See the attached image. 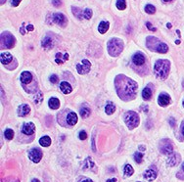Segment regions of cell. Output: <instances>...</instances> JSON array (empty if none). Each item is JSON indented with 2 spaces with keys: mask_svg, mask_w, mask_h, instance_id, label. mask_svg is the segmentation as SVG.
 <instances>
[{
  "mask_svg": "<svg viewBox=\"0 0 184 182\" xmlns=\"http://www.w3.org/2000/svg\"><path fill=\"white\" fill-rule=\"evenodd\" d=\"M137 83L134 80H131L125 76L120 74L116 78V89L117 93L122 100H130L133 99L136 95L137 90Z\"/></svg>",
  "mask_w": 184,
  "mask_h": 182,
  "instance_id": "6da1fadb",
  "label": "cell"
},
{
  "mask_svg": "<svg viewBox=\"0 0 184 182\" xmlns=\"http://www.w3.org/2000/svg\"><path fill=\"white\" fill-rule=\"evenodd\" d=\"M171 71V62L168 60H158L155 63L154 72L160 79H166Z\"/></svg>",
  "mask_w": 184,
  "mask_h": 182,
  "instance_id": "7a4b0ae2",
  "label": "cell"
},
{
  "mask_svg": "<svg viewBox=\"0 0 184 182\" xmlns=\"http://www.w3.org/2000/svg\"><path fill=\"white\" fill-rule=\"evenodd\" d=\"M124 49V41L120 38H113L108 42V52L113 57L120 55Z\"/></svg>",
  "mask_w": 184,
  "mask_h": 182,
  "instance_id": "3957f363",
  "label": "cell"
},
{
  "mask_svg": "<svg viewBox=\"0 0 184 182\" xmlns=\"http://www.w3.org/2000/svg\"><path fill=\"white\" fill-rule=\"evenodd\" d=\"M124 121L129 129H133L139 124V116L135 112L129 111L124 116Z\"/></svg>",
  "mask_w": 184,
  "mask_h": 182,
  "instance_id": "277c9868",
  "label": "cell"
},
{
  "mask_svg": "<svg viewBox=\"0 0 184 182\" xmlns=\"http://www.w3.org/2000/svg\"><path fill=\"white\" fill-rule=\"evenodd\" d=\"M15 45V38L10 32L5 31L1 34V48L10 49Z\"/></svg>",
  "mask_w": 184,
  "mask_h": 182,
  "instance_id": "5b68a950",
  "label": "cell"
},
{
  "mask_svg": "<svg viewBox=\"0 0 184 182\" xmlns=\"http://www.w3.org/2000/svg\"><path fill=\"white\" fill-rule=\"evenodd\" d=\"M160 151L166 155H171L173 151L172 143L168 139H163L160 142Z\"/></svg>",
  "mask_w": 184,
  "mask_h": 182,
  "instance_id": "8992f818",
  "label": "cell"
},
{
  "mask_svg": "<svg viewBox=\"0 0 184 182\" xmlns=\"http://www.w3.org/2000/svg\"><path fill=\"white\" fill-rule=\"evenodd\" d=\"M52 21H53V23H55V24H57L58 26L62 27H65L68 24L67 18H66L63 14H61V13L53 14V15H52Z\"/></svg>",
  "mask_w": 184,
  "mask_h": 182,
  "instance_id": "52a82bcc",
  "label": "cell"
},
{
  "mask_svg": "<svg viewBox=\"0 0 184 182\" xmlns=\"http://www.w3.org/2000/svg\"><path fill=\"white\" fill-rule=\"evenodd\" d=\"M90 68H91V64L88 60H82L81 64L77 65V70L79 74L87 73L90 71Z\"/></svg>",
  "mask_w": 184,
  "mask_h": 182,
  "instance_id": "ba28073f",
  "label": "cell"
},
{
  "mask_svg": "<svg viewBox=\"0 0 184 182\" xmlns=\"http://www.w3.org/2000/svg\"><path fill=\"white\" fill-rule=\"evenodd\" d=\"M30 160L34 162H39L41 158H42V152L39 150V149H32V150L30 151L29 154Z\"/></svg>",
  "mask_w": 184,
  "mask_h": 182,
  "instance_id": "9c48e42d",
  "label": "cell"
},
{
  "mask_svg": "<svg viewBox=\"0 0 184 182\" xmlns=\"http://www.w3.org/2000/svg\"><path fill=\"white\" fill-rule=\"evenodd\" d=\"M132 62L136 66H142L146 62V58L142 53H136L132 57Z\"/></svg>",
  "mask_w": 184,
  "mask_h": 182,
  "instance_id": "30bf717a",
  "label": "cell"
},
{
  "mask_svg": "<svg viewBox=\"0 0 184 182\" xmlns=\"http://www.w3.org/2000/svg\"><path fill=\"white\" fill-rule=\"evenodd\" d=\"M158 103L162 107L168 106L169 103H171V97H169L168 94H166V93H162V94H160V96L158 98Z\"/></svg>",
  "mask_w": 184,
  "mask_h": 182,
  "instance_id": "8fae6325",
  "label": "cell"
},
{
  "mask_svg": "<svg viewBox=\"0 0 184 182\" xmlns=\"http://www.w3.org/2000/svg\"><path fill=\"white\" fill-rule=\"evenodd\" d=\"M160 43H161V42H160V40L158 38H156V37H154V36H149L147 38V46H148V48L150 50H152V51H156L155 44L159 45Z\"/></svg>",
  "mask_w": 184,
  "mask_h": 182,
  "instance_id": "7c38bea8",
  "label": "cell"
},
{
  "mask_svg": "<svg viewBox=\"0 0 184 182\" xmlns=\"http://www.w3.org/2000/svg\"><path fill=\"white\" fill-rule=\"evenodd\" d=\"M35 130V125L32 123H27L23 127V132L27 135H31Z\"/></svg>",
  "mask_w": 184,
  "mask_h": 182,
  "instance_id": "4fadbf2b",
  "label": "cell"
},
{
  "mask_svg": "<svg viewBox=\"0 0 184 182\" xmlns=\"http://www.w3.org/2000/svg\"><path fill=\"white\" fill-rule=\"evenodd\" d=\"M41 44H42V47H43L44 49L49 50L54 46V41L50 36H45L44 38L42 39Z\"/></svg>",
  "mask_w": 184,
  "mask_h": 182,
  "instance_id": "5bb4252c",
  "label": "cell"
},
{
  "mask_svg": "<svg viewBox=\"0 0 184 182\" xmlns=\"http://www.w3.org/2000/svg\"><path fill=\"white\" fill-rule=\"evenodd\" d=\"M179 161H180V156H179L178 154L173 153L171 155V157L168 159V165L169 166H174L178 164Z\"/></svg>",
  "mask_w": 184,
  "mask_h": 182,
  "instance_id": "9a60e30c",
  "label": "cell"
},
{
  "mask_svg": "<svg viewBox=\"0 0 184 182\" xmlns=\"http://www.w3.org/2000/svg\"><path fill=\"white\" fill-rule=\"evenodd\" d=\"M32 80V76L30 72H23L21 74V81L23 84H29Z\"/></svg>",
  "mask_w": 184,
  "mask_h": 182,
  "instance_id": "2e32d148",
  "label": "cell"
},
{
  "mask_svg": "<svg viewBox=\"0 0 184 182\" xmlns=\"http://www.w3.org/2000/svg\"><path fill=\"white\" fill-rule=\"evenodd\" d=\"M144 178L147 179L148 181H153L156 179V177H157V172H156L154 170H147L145 172H144Z\"/></svg>",
  "mask_w": 184,
  "mask_h": 182,
  "instance_id": "e0dca14e",
  "label": "cell"
},
{
  "mask_svg": "<svg viewBox=\"0 0 184 182\" xmlns=\"http://www.w3.org/2000/svg\"><path fill=\"white\" fill-rule=\"evenodd\" d=\"M31 112V108L29 105H21L18 108V114L20 116H25Z\"/></svg>",
  "mask_w": 184,
  "mask_h": 182,
  "instance_id": "ac0fdd59",
  "label": "cell"
},
{
  "mask_svg": "<svg viewBox=\"0 0 184 182\" xmlns=\"http://www.w3.org/2000/svg\"><path fill=\"white\" fill-rule=\"evenodd\" d=\"M67 123L70 125H74L78 123V116L74 112H70V113L67 115Z\"/></svg>",
  "mask_w": 184,
  "mask_h": 182,
  "instance_id": "d6986e66",
  "label": "cell"
},
{
  "mask_svg": "<svg viewBox=\"0 0 184 182\" xmlns=\"http://www.w3.org/2000/svg\"><path fill=\"white\" fill-rule=\"evenodd\" d=\"M12 60H13V57H12V55L10 53H8V52L1 53V63L3 65L10 64L12 62Z\"/></svg>",
  "mask_w": 184,
  "mask_h": 182,
  "instance_id": "ffe728a7",
  "label": "cell"
},
{
  "mask_svg": "<svg viewBox=\"0 0 184 182\" xmlns=\"http://www.w3.org/2000/svg\"><path fill=\"white\" fill-rule=\"evenodd\" d=\"M60 89L64 93V94H69V93L72 92V86H70V84L69 82L64 81V82H61Z\"/></svg>",
  "mask_w": 184,
  "mask_h": 182,
  "instance_id": "44dd1931",
  "label": "cell"
},
{
  "mask_svg": "<svg viewBox=\"0 0 184 182\" xmlns=\"http://www.w3.org/2000/svg\"><path fill=\"white\" fill-rule=\"evenodd\" d=\"M68 59H69V54H68V53H66V54L64 55V57H63L62 54H61V53H57V54H56L55 62L60 65V64H63L65 61H67Z\"/></svg>",
  "mask_w": 184,
  "mask_h": 182,
  "instance_id": "7402d4cb",
  "label": "cell"
},
{
  "mask_svg": "<svg viewBox=\"0 0 184 182\" xmlns=\"http://www.w3.org/2000/svg\"><path fill=\"white\" fill-rule=\"evenodd\" d=\"M108 29H109V23L106 22V21H103L101 22L100 24H99V27H98V30L100 34H105V32H107Z\"/></svg>",
  "mask_w": 184,
  "mask_h": 182,
  "instance_id": "603a6c76",
  "label": "cell"
},
{
  "mask_svg": "<svg viewBox=\"0 0 184 182\" xmlns=\"http://www.w3.org/2000/svg\"><path fill=\"white\" fill-rule=\"evenodd\" d=\"M48 105L51 109L56 110L60 107V101H59V99H57V98H51L48 102Z\"/></svg>",
  "mask_w": 184,
  "mask_h": 182,
  "instance_id": "cb8c5ba5",
  "label": "cell"
},
{
  "mask_svg": "<svg viewBox=\"0 0 184 182\" xmlns=\"http://www.w3.org/2000/svg\"><path fill=\"white\" fill-rule=\"evenodd\" d=\"M115 111H116V106L112 103V102H109L107 105H106V107H105V112H106V114H108V115H112V114H114L115 113Z\"/></svg>",
  "mask_w": 184,
  "mask_h": 182,
  "instance_id": "d4e9b609",
  "label": "cell"
},
{
  "mask_svg": "<svg viewBox=\"0 0 184 182\" xmlns=\"http://www.w3.org/2000/svg\"><path fill=\"white\" fill-rule=\"evenodd\" d=\"M39 143H40L41 146H43V147H48V146L51 145V139H50L49 136H43V137L40 138Z\"/></svg>",
  "mask_w": 184,
  "mask_h": 182,
  "instance_id": "484cf974",
  "label": "cell"
},
{
  "mask_svg": "<svg viewBox=\"0 0 184 182\" xmlns=\"http://www.w3.org/2000/svg\"><path fill=\"white\" fill-rule=\"evenodd\" d=\"M168 51V45L166 44V43H163V42H161L160 43V45L158 46V48H157V52L158 53H163V54H166L167 52Z\"/></svg>",
  "mask_w": 184,
  "mask_h": 182,
  "instance_id": "4316f807",
  "label": "cell"
},
{
  "mask_svg": "<svg viewBox=\"0 0 184 182\" xmlns=\"http://www.w3.org/2000/svg\"><path fill=\"white\" fill-rule=\"evenodd\" d=\"M142 97L145 100H149L150 98L152 97V90H151L149 87L144 88V90L142 91Z\"/></svg>",
  "mask_w": 184,
  "mask_h": 182,
  "instance_id": "83f0119b",
  "label": "cell"
},
{
  "mask_svg": "<svg viewBox=\"0 0 184 182\" xmlns=\"http://www.w3.org/2000/svg\"><path fill=\"white\" fill-rule=\"evenodd\" d=\"M93 166H94V162H93V161L91 160L90 158H87L86 160H85V162H84L83 169H85V170H91Z\"/></svg>",
  "mask_w": 184,
  "mask_h": 182,
  "instance_id": "f1b7e54d",
  "label": "cell"
},
{
  "mask_svg": "<svg viewBox=\"0 0 184 182\" xmlns=\"http://www.w3.org/2000/svg\"><path fill=\"white\" fill-rule=\"evenodd\" d=\"M133 172H134L133 167L131 166L130 165H126L124 166V175L125 176H131L133 174Z\"/></svg>",
  "mask_w": 184,
  "mask_h": 182,
  "instance_id": "f546056e",
  "label": "cell"
},
{
  "mask_svg": "<svg viewBox=\"0 0 184 182\" xmlns=\"http://www.w3.org/2000/svg\"><path fill=\"white\" fill-rule=\"evenodd\" d=\"M81 115L82 118H87V116H89V115H90V109L87 108V107H83V108L81 110Z\"/></svg>",
  "mask_w": 184,
  "mask_h": 182,
  "instance_id": "4dcf8cb0",
  "label": "cell"
},
{
  "mask_svg": "<svg viewBox=\"0 0 184 182\" xmlns=\"http://www.w3.org/2000/svg\"><path fill=\"white\" fill-rule=\"evenodd\" d=\"M126 7V3H125V0H117V8L119 10H124Z\"/></svg>",
  "mask_w": 184,
  "mask_h": 182,
  "instance_id": "1f68e13d",
  "label": "cell"
},
{
  "mask_svg": "<svg viewBox=\"0 0 184 182\" xmlns=\"http://www.w3.org/2000/svg\"><path fill=\"white\" fill-rule=\"evenodd\" d=\"M91 17H92V11L90 9H85L84 11H82V18L89 20V19H91Z\"/></svg>",
  "mask_w": 184,
  "mask_h": 182,
  "instance_id": "d6a6232c",
  "label": "cell"
},
{
  "mask_svg": "<svg viewBox=\"0 0 184 182\" xmlns=\"http://www.w3.org/2000/svg\"><path fill=\"white\" fill-rule=\"evenodd\" d=\"M4 135H5V138H6V139L11 140V139H13V137H14V131H13L12 129L8 128V129L5 130V132H4Z\"/></svg>",
  "mask_w": 184,
  "mask_h": 182,
  "instance_id": "836d02e7",
  "label": "cell"
},
{
  "mask_svg": "<svg viewBox=\"0 0 184 182\" xmlns=\"http://www.w3.org/2000/svg\"><path fill=\"white\" fill-rule=\"evenodd\" d=\"M145 12L150 14V15H152V14H154L156 12V8L153 5H151V4H148V5H146V7H145Z\"/></svg>",
  "mask_w": 184,
  "mask_h": 182,
  "instance_id": "e575fe53",
  "label": "cell"
},
{
  "mask_svg": "<svg viewBox=\"0 0 184 182\" xmlns=\"http://www.w3.org/2000/svg\"><path fill=\"white\" fill-rule=\"evenodd\" d=\"M142 159H143V154L142 153L136 152L134 154V160H135L136 162H142Z\"/></svg>",
  "mask_w": 184,
  "mask_h": 182,
  "instance_id": "d590c367",
  "label": "cell"
},
{
  "mask_svg": "<svg viewBox=\"0 0 184 182\" xmlns=\"http://www.w3.org/2000/svg\"><path fill=\"white\" fill-rule=\"evenodd\" d=\"M42 99H43V95H42L41 92H38V97H37V95L35 96L34 98V103L35 104H39L42 102Z\"/></svg>",
  "mask_w": 184,
  "mask_h": 182,
  "instance_id": "8d00e7d4",
  "label": "cell"
},
{
  "mask_svg": "<svg viewBox=\"0 0 184 182\" xmlns=\"http://www.w3.org/2000/svg\"><path fill=\"white\" fill-rule=\"evenodd\" d=\"M50 82L51 83H57L58 82V77L56 76V74H53V76L50 77Z\"/></svg>",
  "mask_w": 184,
  "mask_h": 182,
  "instance_id": "74e56055",
  "label": "cell"
},
{
  "mask_svg": "<svg viewBox=\"0 0 184 182\" xmlns=\"http://www.w3.org/2000/svg\"><path fill=\"white\" fill-rule=\"evenodd\" d=\"M79 138H81V140H85V139L87 138V134H86V132L81 131V133H79Z\"/></svg>",
  "mask_w": 184,
  "mask_h": 182,
  "instance_id": "f35d334b",
  "label": "cell"
},
{
  "mask_svg": "<svg viewBox=\"0 0 184 182\" xmlns=\"http://www.w3.org/2000/svg\"><path fill=\"white\" fill-rule=\"evenodd\" d=\"M146 26H147V27H148V29H149L151 31H155V30H156V27H152V25H151V23L147 22V23H146Z\"/></svg>",
  "mask_w": 184,
  "mask_h": 182,
  "instance_id": "ab89813d",
  "label": "cell"
},
{
  "mask_svg": "<svg viewBox=\"0 0 184 182\" xmlns=\"http://www.w3.org/2000/svg\"><path fill=\"white\" fill-rule=\"evenodd\" d=\"M21 1H22V0H12V5L15 6V7H17L19 4L21 3Z\"/></svg>",
  "mask_w": 184,
  "mask_h": 182,
  "instance_id": "60d3db41",
  "label": "cell"
},
{
  "mask_svg": "<svg viewBox=\"0 0 184 182\" xmlns=\"http://www.w3.org/2000/svg\"><path fill=\"white\" fill-rule=\"evenodd\" d=\"M52 3H53V5L56 6V7H58V6L61 5V1H60V0H52Z\"/></svg>",
  "mask_w": 184,
  "mask_h": 182,
  "instance_id": "b9f144b4",
  "label": "cell"
},
{
  "mask_svg": "<svg viewBox=\"0 0 184 182\" xmlns=\"http://www.w3.org/2000/svg\"><path fill=\"white\" fill-rule=\"evenodd\" d=\"M34 30V26H32V25H29V26L27 27V30H29V31H32Z\"/></svg>",
  "mask_w": 184,
  "mask_h": 182,
  "instance_id": "7bdbcfd3",
  "label": "cell"
},
{
  "mask_svg": "<svg viewBox=\"0 0 184 182\" xmlns=\"http://www.w3.org/2000/svg\"><path fill=\"white\" fill-rule=\"evenodd\" d=\"M169 121H171V127H174V125H175V120H174V119H171L169 120Z\"/></svg>",
  "mask_w": 184,
  "mask_h": 182,
  "instance_id": "ee69618b",
  "label": "cell"
},
{
  "mask_svg": "<svg viewBox=\"0 0 184 182\" xmlns=\"http://www.w3.org/2000/svg\"><path fill=\"white\" fill-rule=\"evenodd\" d=\"M107 182H117V179L116 178H112V179H108Z\"/></svg>",
  "mask_w": 184,
  "mask_h": 182,
  "instance_id": "f6af8a7d",
  "label": "cell"
},
{
  "mask_svg": "<svg viewBox=\"0 0 184 182\" xmlns=\"http://www.w3.org/2000/svg\"><path fill=\"white\" fill-rule=\"evenodd\" d=\"M181 132H182L183 136H184V121H183V123H182V127H181Z\"/></svg>",
  "mask_w": 184,
  "mask_h": 182,
  "instance_id": "bcb514c9",
  "label": "cell"
},
{
  "mask_svg": "<svg viewBox=\"0 0 184 182\" xmlns=\"http://www.w3.org/2000/svg\"><path fill=\"white\" fill-rule=\"evenodd\" d=\"M82 182H93V181H92L91 179H84Z\"/></svg>",
  "mask_w": 184,
  "mask_h": 182,
  "instance_id": "7dc6e473",
  "label": "cell"
},
{
  "mask_svg": "<svg viewBox=\"0 0 184 182\" xmlns=\"http://www.w3.org/2000/svg\"><path fill=\"white\" fill-rule=\"evenodd\" d=\"M31 182H40L38 179H32V181Z\"/></svg>",
  "mask_w": 184,
  "mask_h": 182,
  "instance_id": "c3c4849f",
  "label": "cell"
},
{
  "mask_svg": "<svg viewBox=\"0 0 184 182\" xmlns=\"http://www.w3.org/2000/svg\"><path fill=\"white\" fill-rule=\"evenodd\" d=\"M167 27H168V29H171V24H169V23H168V24L167 25Z\"/></svg>",
  "mask_w": 184,
  "mask_h": 182,
  "instance_id": "681fc988",
  "label": "cell"
},
{
  "mask_svg": "<svg viewBox=\"0 0 184 182\" xmlns=\"http://www.w3.org/2000/svg\"><path fill=\"white\" fill-rule=\"evenodd\" d=\"M164 2H171V1H172V0H164Z\"/></svg>",
  "mask_w": 184,
  "mask_h": 182,
  "instance_id": "f907efd6",
  "label": "cell"
},
{
  "mask_svg": "<svg viewBox=\"0 0 184 182\" xmlns=\"http://www.w3.org/2000/svg\"><path fill=\"white\" fill-rule=\"evenodd\" d=\"M5 1H6V0H1V4H4V3H5Z\"/></svg>",
  "mask_w": 184,
  "mask_h": 182,
  "instance_id": "816d5d0a",
  "label": "cell"
},
{
  "mask_svg": "<svg viewBox=\"0 0 184 182\" xmlns=\"http://www.w3.org/2000/svg\"><path fill=\"white\" fill-rule=\"evenodd\" d=\"M175 43H176V44H179V43H180V41H179V40H176V41H175Z\"/></svg>",
  "mask_w": 184,
  "mask_h": 182,
  "instance_id": "f5cc1de1",
  "label": "cell"
},
{
  "mask_svg": "<svg viewBox=\"0 0 184 182\" xmlns=\"http://www.w3.org/2000/svg\"><path fill=\"white\" fill-rule=\"evenodd\" d=\"M182 170L184 171V162H183V165H182Z\"/></svg>",
  "mask_w": 184,
  "mask_h": 182,
  "instance_id": "db71d44e",
  "label": "cell"
},
{
  "mask_svg": "<svg viewBox=\"0 0 184 182\" xmlns=\"http://www.w3.org/2000/svg\"><path fill=\"white\" fill-rule=\"evenodd\" d=\"M183 87H184V80H183Z\"/></svg>",
  "mask_w": 184,
  "mask_h": 182,
  "instance_id": "11a10c76",
  "label": "cell"
},
{
  "mask_svg": "<svg viewBox=\"0 0 184 182\" xmlns=\"http://www.w3.org/2000/svg\"><path fill=\"white\" fill-rule=\"evenodd\" d=\"M183 107H184V101H183Z\"/></svg>",
  "mask_w": 184,
  "mask_h": 182,
  "instance_id": "9f6ffc18",
  "label": "cell"
}]
</instances>
